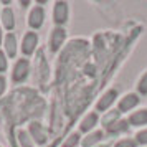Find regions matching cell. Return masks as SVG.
<instances>
[{"instance_id":"cell-18","label":"cell","mask_w":147,"mask_h":147,"mask_svg":"<svg viewBox=\"0 0 147 147\" xmlns=\"http://www.w3.org/2000/svg\"><path fill=\"white\" fill-rule=\"evenodd\" d=\"M78 140H80V136H78V134H71V136L68 137V140L63 144V147H74L78 144Z\"/></svg>"},{"instance_id":"cell-17","label":"cell","mask_w":147,"mask_h":147,"mask_svg":"<svg viewBox=\"0 0 147 147\" xmlns=\"http://www.w3.org/2000/svg\"><path fill=\"white\" fill-rule=\"evenodd\" d=\"M137 88H139V93H140V94L147 96V73L139 80V84H137Z\"/></svg>"},{"instance_id":"cell-19","label":"cell","mask_w":147,"mask_h":147,"mask_svg":"<svg viewBox=\"0 0 147 147\" xmlns=\"http://www.w3.org/2000/svg\"><path fill=\"white\" fill-rule=\"evenodd\" d=\"M136 146H137V142L132 139H124V140H121V142L116 144V147H136Z\"/></svg>"},{"instance_id":"cell-22","label":"cell","mask_w":147,"mask_h":147,"mask_svg":"<svg viewBox=\"0 0 147 147\" xmlns=\"http://www.w3.org/2000/svg\"><path fill=\"white\" fill-rule=\"evenodd\" d=\"M5 86H7V81H5L3 76H0V96L3 94V91H5Z\"/></svg>"},{"instance_id":"cell-21","label":"cell","mask_w":147,"mask_h":147,"mask_svg":"<svg viewBox=\"0 0 147 147\" xmlns=\"http://www.w3.org/2000/svg\"><path fill=\"white\" fill-rule=\"evenodd\" d=\"M137 142H140V144H147V129L146 131H140V132L137 134Z\"/></svg>"},{"instance_id":"cell-2","label":"cell","mask_w":147,"mask_h":147,"mask_svg":"<svg viewBox=\"0 0 147 147\" xmlns=\"http://www.w3.org/2000/svg\"><path fill=\"white\" fill-rule=\"evenodd\" d=\"M28 71H30V65H28L27 60H20L15 63L13 71H12V80L15 83H22L25 81V78L28 76Z\"/></svg>"},{"instance_id":"cell-15","label":"cell","mask_w":147,"mask_h":147,"mask_svg":"<svg viewBox=\"0 0 147 147\" xmlns=\"http://www.w3.org/2000/svg\"><path fill=\"white\" fill-rule=\"evenodd\" d=\"M127 129V122L126 121H117V122H114L111 126L107 127V131L111 134H116V132H122V131H126Z\"/></svg>"},{"instance_id":"cell-9","label":"cell","mask_w":147,"mask_h":147,"mask_svg":"<svg viewBox=\"0 0 147 147\" xmlns=\"http://www.w3.org/2000/svg\"><path fill=\"white\" fill-rule=\"evenodd\" d=\"M5 50H7V55L10 58H13L15 55H17V38H15L13 33H8L5 36Z\"/></svg>"},{"instance_id":"cell-23","label":"cell","mask_w":147,"mask_h":147,"mask_svg":"<svg viewBox=\"0 0 147 147\" xmlns=\"http://www.w3.org/2000/svg\"><path fill=\"white\" fill-rule=\"evenodd\" d=\"M0 43H2V30H0Z\"/></svg>"},{"instance_id":"cell-14","label":"cell","mask_w":147,"mask_h":147,"mask_svg":"<svg viewBox=\"0 0 147 147\" xmlns=\"http://www.w3.org/2000/svg\"><path fill=\"white\" fill-rule=\"evenodd\" d=\"M117 117H119V111H111V113H107L106 116L102 117V124L106 127H109L111 124L117 122Z\"/></svg>"},{"instance_id":"cell-13","label":"cell","mask_w":147,"mask_h":147,"mask_svg":"<svg viewBox=\"0 0 147 147\" xmlns=\"http://www.w3.org/2000/svg\"><path fill=\"white\" fill-rule=\"evenodd\" d=\"M101 139H102V134H101V132L89 134V136L84 137V140H83V147H91V146H94L96 142H99Z\"/></svg>"},{"instance_id":"cell-1","label":"cell","mask_w":147,"mask_h":147,"mask_svg":"<svg viewBox=\"0 0 147 147\" xmlns=\"http://www.w3.org/2000/svg\"><path fill=\"white\" fill-rule=\"evenodd\" d=\"M65 38H66V30L63 27H56L51 32V35H50V50H51V53L60 50V47L65 43Z\"/></svg>"},{"instance_id":"cell-11","label":"cell","mask_w":147,"mask_h":147,"mask_svg":"<svg viewBox=\"0 0 147 147\" xmlns=\"http://www.w3.org/2000/svg\"><path fill=\"white\" fill-rule=\"evenodd\" d=\"M96 122H98V116L96 114H88L84 119L81 121V126H80V129L83 131V132H88V131H91L94 126H96Z\"/></svg>"},{"instance_id":"cell-6","label":"cell","mask_w":147,"mask_h":147,"mask_svg":"<svg viewBox=\"0 0 147 147\" xmlns=\"http://www.w3.org/2000/svg\"><path fill=\"white\" fill-rule=\"evenodd\" d=\"M139 104V98L137 94H126L119 102V113H126V111H131L132 107H136Z\"/></svg>"},{"instance_id":"cell-3","label":"cell","mask_w":147,"mask_h":147,"mask_svg":"<svg viewBox=\"0 0 147 147\" xmlns=\"http://www.w3.org/2000/svg\"><path fill=\"white\" fill-rule=\"evenodd\" d=\"M36 45H38V35L35 33V32H28V33H25L23 41H22V51H23V55L30 56V55L35 51Z\"/></svg>"},{"instance_id":"cell-4","label":"cell","mask_w":147,"mask_h":147,"mask_svg":"<svg viewBox=\"0 0 147 147\" xmlns=\"http://www.w3.org/2000/svg\"><path fill=\"white\" fill-rule=\"evenodd\" d=\"M53 20H55V23H58V25L66 23V20H68V3H65V2H56V3H55Z\"/></svg>"},{"instance_id":"cell-5","label":"cell","mask_w":147,"mask_h":147,"mask_svg":"<svg viewBox=\"0 0 147 147\" xmlns=\"http://www.w3.org/2000/svg\"><path fill=\"white\" fill-rule=\"evenodd\" d=\"M43 20H45V12L41 7H35L32 12H30V17H28V23L32 28H40L43 25Z\"/></svg>"},{"instance_id":"cell-8","label":"cell","mask_w":147,"mask_h":147,"mask_svg":"<svg viewBox=\"0 0 147 147\" xmlns=\"http://www.w3.org/2000/svg\"><path fill=\"white\" fill-rule=\"evenodd\" d=\"M30 134L33 136V139L38 142V144H45L48 140V136L47 132H45V129L41 127V124H38V122H32V126H30Z\"/></svg>"},{"instance_id":"cell-10","label":"cell","mask_w":147,"mask_h":147,"mask_svg":"<svg viewBox=\"0 0 147 147\" xmlns=\"http://www.w3.org/2000/svg\"><path fill=\"white\" fill-rule=\"evenodd\" d=\"M129 122H131V126H142V124H147V111L146 109L136 111V113L129 117Z\"/></svg>"},{"instance_id":"cell-20","label":"cell","mask_w":147,"mask_h":147,"mask_svg":"<svg viewBox=\"0 0 147 147\" xmlns=\"http://www.w3.org/2000/svg\"><path fill=\"white\" fill-rule=\"evenodd\" d=\"M7 69V58H5V55L0 51V73H3Z\"/></svg>"},{"instance_id":"cell-16","label":"cell","mask_w":147,"mask_h":147,"mask_svg":"<svg viewBox=\"0 0 147 147\" xmlns=\"http://www.w3.org/2000/svg\"><path fill=\"white\" fill-rule=\"evenodd\" d=\"M18 140H20L22 147H33L32 140H30V136H28V132H25V131H18Z\"/></svg>"},{"instance_id":"cell-7","label":"cell","mask_w":147,"mask_h":147,"mask_svg":"<svg viewBox=\"0 0 147 147\" xmlns=\"http://www.w3.org/2000/svg\"><path fill=\"white\" fill-rule=\"evenodd\" d=\"M116 96H117L116 89H109L107 93H104V96H102V98L98 101V104H96L98 111H106V109H109V106H111L114 102V99H116Z\"/></svg>"},{"instance_id":"cell-12","label":"cell","mask_w":147,"mask_h":147,"mask_svg":"<svg viewBox=\"0 0 147 147\" xmlns=\"http://www.w3.org/2000/svg\"><path fill=\"white\" fill-rule=\"evenodd\" d=\"M2 22H3V27L7 30H13L15 27V18H13V12L10 8H5L2 12Z\"/></svg>"}]
</instances>
